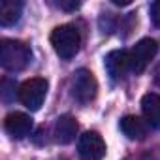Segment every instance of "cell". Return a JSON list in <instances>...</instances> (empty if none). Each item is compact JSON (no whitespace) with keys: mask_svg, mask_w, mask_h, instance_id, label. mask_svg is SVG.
<instances>
[{"mask_svg":"<svg viewBox=\"0 0 160 160\" xmlns=\"http://www.w3.org/2000/svg\"><path fill=\"white\" fill-rule=\"evenodd\" d=\"M32 62V51L25 42L2 40L0 43V64L8 72H21Z\"/></svg>","mask_w":160,"mask_h":160,"instance_id":"cell-1","label":"cell"},{"mask_svg":"<svg viewBox=\"0 0 160 160\" xmlns=\"http://www.w3.org/2000/svg\"><path fill=\"white\" fill-rule=\"evenodd\" d=\"M51 45L62 60H70L79 51L81 34L75 25H60L51 32Z\"/></svg>","mask_w":160,"mask_h":160,"instance_id":"cell-2","label":"cell"},{"mask_svg":"<svg viewBox=\"0 0 160 160\" xmlns=\"http://www.w3.org/2000/svg\"><path fill=\"white\" fill-rule=\"evenodd\" d=\"M47 89H49V83L47 79L43 77H32V79H27L25 83H21L19 87V102L30 109V111H38L47 96Z\"/></svg>","mask_w":160,"mask_h":160,"instance_id":"cell-3","label":"cell"},{"mask_svg":"<svg viewBox=\"0 0 160 160\" xmlns=\"http://www.w3.org/2000/svg\"><path fill=\"white\" fill-rule=\"evenodd\" d=\"M96 91H98V83L96 77L92 75L91 70H77L72 77V96L75 98V102L79 104H89L96 98Z\"/></svg>","mask_w":160,"mask_h":160,"instance_id":"cell-4","label":"cell"},{"mask_svg":"<svg viewBox=\"0 0 160 160\" xmlns=\"http://www.w3.org/2000/svg\"><path fill=\"white\" fill-rule=\"evenodd\" d=\"M158 53V42L152 40V38H143L139 40L130 51H128V57H130V72L134 73H141L149 62L154 58V55Z\"/></svg>","mask_w":160,"mask_h":160,"instance_id":"cell-5","label":"cell"},{"mask_svg":"<svg viewBox=\"0 0 160 160\" xmlns=\"http://www.w3.org/2000/svg\"><path fill=\"white\" fill-rule=\"evenodd\" d=\"M106 141L98 132H85L79 138L77 154L81 160H102L106 156Z\"/></svg>","mask_w":160,"mask_h":160,"instance_id":"cell-6","label":"cell"},{"mask_svg":"<svg viewBox=\"0 0 160 160\" xmlns=\"http://www.w3.org/2000/svg\"><path fill=\"white\" fill-rule=\"evenodd\" d=\"M32 128H34V121L27 113L15 111V113H10L4 121V130L15 139H23V138L30 136Z\"/></svg>","mask_w":160,"mask_h":160,"instance_id":"cell-7","label":"cell"},{"mask_svg":"<svg viewBox=\"0 0 160 160\" xmlns=\"http://www.w3.org/2000/svg\"><path fill=\"white\" fill-rule=\"evenodd\" d=\"M104 64H106V70L109 73V77L113 81H119L126 75V72L130 70V57H128V51L124 49H115L111 53L106 55L104 58Z\"/></svg>","mask_w":160,"mask_h":160,"instance_id":"cell-8","label":"cell"},{"mask_svg":"<svg viewBox=\"0 0 160 160\" xmlns=\"http://www.w3.org/2000/svg\"><path fill=\"white\" fill-rule=\"evenodd\" d=\"M77 130H79V124L72 115H60L55 122V132H53L55 141L60 145H68L75 139Z\"/></svg>","mask_w":160,"mask_h":160,"instance_id":"cell-9","label":"cell"},{"mask_svg":"<svg viewBox=\"0 0 160 160\" xmlns=\"http://www.w3.org/2000/svg\"><path fill=\"white\" fill-rule=\"evenodd\" d=\"M119 126H121L122 134H124L128 139H132V141H141V139H145V136H147V126H149V124H147V121H141V119L136 117V115H126V117L121 119Z\"/></svg>","mask_w":160,"mask_h":160,"instance_id":"cell-10","label":"cell"},{"mask_svg":"<svg viewBox=\"0 0 160 160\" xmlns=\"http://www.w3.org/2000/svg\"><path fill=\"white\" fill-rule=\"evenodd\" d=\"M141 111L149 126L160 128V94L147 92L141 98Z\"/></svg>","mask_w":160,"mask_h":160,"instance_id":"cell-11","label":"cell"},{"mask_svg":"<svg viewBox=\"0 0 160 160\" xmlns=\"http://www.w3.org/2000/svg\"><path fill=\"white\" fill-rule=\"evenodd\" d=\"M23 15V2L19 0H2L0 2V25L13 27Z\"/></svg>","mask_w":160,"mask_h":160,"instance_id":"cell-12","label":"cell"},{"mask_svg":"<svg viewBox=\"0 0 160 160\" xmlns=\"http://www.w3.org/2000/svg\"><path fill=\"white\" fill-rule=\"evenodd\" d=\"M0 94H2V100L6 104H10L15 98H19V89H17L15 81H12V79H4V81H2V89H0Z\"/></svg>","mask_w":160,"mask_h":160,"instance_id":"cell-13","label":"cell"},{"mask_svg":"<svg viewBox=\"0 0 160 160\" xmlns=\"http://www.w3.org/2000/svg\"><path fill=\"white\" fill-rule=\"evenodd\" d=\"M151 21L156 28H160V0L151 4Z\"/></svg>","mask_w":160,"mask_h":160,"instance_id":"cell-14","label":"cell"},{"mask_svg":"<svg viewBox=\"0 0 160 160\" xmlns=\"http://www.w3.org/2000/svg\"><path fill=\"white\" fill-rule=\"evenodd\" d=\"M57 6L64 12H75L81 6V2H75V0H60V2H57Z\"/></svg>","mask_w":160,"mask_h":160,"instance_id":"cell-15","label":"cell"},{"mask_svg":"<svg viewBox=\"0 0 160 160\" xmlns=\"http://www.w3.org/2000/svg\"><path fill=\"white\" fill-rule=\"evenodd\" d=\"M154 81H156V85L160 87V62H158V66H156V70H154Z\"/></svg>","mask_w":160,"mask_h":160,"instance_id":"cell-16","label":"cell"},{"mask_svg":"<svg viewBox=\"0 0 160 160\" xmlns=\"http://www.w3.org/2000/svg\"><path fill=\"white\" fill-rule=\"evenodd\" d=\"M111 2H113L115 6H128V4H130V0H122V2H121V0H111Z\"/></svg>","mask_w":160,"mask_h":160,"instance_id":"cell-17","label":"cell"}]
</instances>
